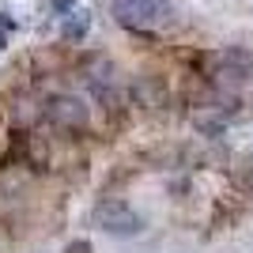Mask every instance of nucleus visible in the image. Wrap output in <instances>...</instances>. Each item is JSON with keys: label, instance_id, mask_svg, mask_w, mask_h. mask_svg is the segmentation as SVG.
I'll return each mask as SVG.
<instances>
[{"label": "nucleus", "instance_id": "5", "mask_svg": "<svg viewBox=\"0 0 253 253\" xmlns=\"http://www.w3.org/2000/svg\"><path fill=\"white\" fill-rule=\"evenodd\" d=\"M87 27H91L87 11H68V23H64V38H68V42L84 38V34H87Z\"/></svg>", "mask_w": 253, "mask_h": 253}, {"label": "nucleus", "instance_id": "6", "mask_svg": "<svg viewBox=\"0 0 253 253\" xmlns=\"http://www.w3.org/2000/svg\"><path fill=\"white\" fill-rule=\"evenodd\" d=\"M193 125L201 136H223V117H211V114H197L193 117Z\"/></svg>", "mask_w": 253, "mask_h": 253}, {"label": "nucleus", "instance_id": "9", "mask_svg": "<svg viewBox=\"0 0 253 253\" xmlns=\"http://www.w3.org/2000/svg\"><path fill=\"white\" fill-rule=\"evenodd\" d=\"M11 27H15V23H11V19H8V15H0V34H8V31H11Z\"/></svg>", "mask_w": 253, "mask_h": 253}, {"label": "nucleus", "instance_id": "1", "mask_svg": "<svg viewBox=\"0 0 253 253\" xmlns=\"http://www.w3.org/2000/svg\"><path fill=\"white\" fill-rule=\"evenodd\" d=\"M91 219H95L98 231L114 234V238H132V234L144 231V219L125 201H117V197H102L95 204V211H91Z\"/></svg>", "mask_w": 253, "mask_h": 253}, {"label": "nucleus", "instance_id": "7", "mask_svg": "<svg viewBox=\"0 0 253 253\" xmlns=\"http://www.w3.org/2000/svg\"><path fill=\"white\" fill-rule=\"evenodd\" d=\"M64 253H95V250H91L87 238H76V242H68V250H64Z\"/></svg>", "mask_w": 253, "mask_h": 253}, {"label": "nucleus", "instance_id": "4", "mask_svg": "<svg viewBox=\"0 0 253 253\" xmlns=\"http://www.w3.org/2000/svg\"><path fill=\"white\" fill-rule=\"evenodd\" d=\"M211 64V76L215 80H223V84H246V76H250V57H246L242 49H223L215 53V57H208Z\"/></svg>", "mask_w": 253, "mask_h": 253}, {"label": "nucleus", "instance_id": "8", "mask_svg": "<svg viewBox=\"0 0 253 253\" xmlns=\"http://www.w3.org/2000/svg\"><path fill=\"white\" fill-rule=\"evenodd\" d=\"M53 11H76V0H53Z\"/></svg>", "mask_w": 253, "mask_h": 253}, {"label": "nucleus", "instance_id": "2", "mask_svg": "<svg viewBox=\"0 0 253 253\" xmlns=\"http://www.w3.org/2000/svg\"><path fill=\"white\" fill-rule=\"evenodd\" d=\"M42 117L49 121V125L64 128V132L87 128V106L80 102V98H72V95H53L49 102L42 106Z\"/></svg>", "mask_w": 253, "mask_h": 253}, {"label": "nucleus", "instance_id": "3", "mask_svg": "<svg viewBox=\"0 0 253 253\" xmlns=\"http://www.w3.org/2000/svg\"><path fill=\"white\" fill-rule=\"evenodd\" d=\"M163 11H167V0H117L114 4L117 23H121V27H132V31L151 27Z\"/></svg>", "mask_w": 253, "mask_h": 253}]
</instances>
